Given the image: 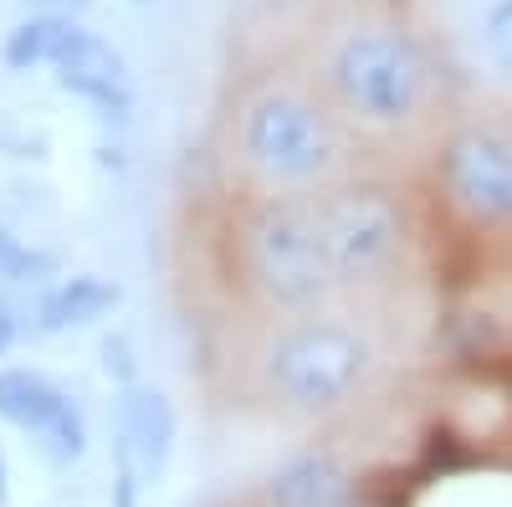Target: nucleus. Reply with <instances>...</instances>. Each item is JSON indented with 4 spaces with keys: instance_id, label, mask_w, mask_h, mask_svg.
Here are the masks:
<instances>
[{
    "instance_id": "f257e3e1",
    "label": "nucleus",
    "mask_w": 512,
    "mask_h": 507,
    "mask_svg": "<svg viewBox=\"0 0 512 507\" xmlns=\"http://www.w3.org/2000/svg\"><path fill=\"white\" fill-rule=\"evenodd\" d=\"M318 88L359 134H405L431 118L441 98V62L415 26L395 16H359L318 47Z\"/></svg>"
},
{
    "instance_id": "f03ea898",
    "label": "nucleus",
    "mask_w": 512,
    "mask_h": 507,
    "mask_svg": "<svg viewBox=\"0 0 512 507\" xmlns=\"http://www.w3.org/2000/svg\"><path fill=\"white\" fill-rule=\"evenodd\" d=\"M231 144L241 175L262 195H318L354 175V129L323 93L287 77L241 98Z\"/></svg>"
},
{
    "instance_id": "7ed1b4c3",
    "label": "nucleus",
    "mask_w": 512,
    "mask_h": 507,
    "mask_svg": "<svg viewBox=\"0 0 512 507\" xmlns=\"http://www.w3.org/2000/svg\"><path fill=\"white\" fill-rule=\"evenodd\" d=\"M374 364H379L374 333L338 308H323L308 318H282L267 333L262 354H256L262 390L287 415H303V420L338 415L349 400H359Z\"/></svg>"
},
{
    "instance_id": "20e7f679",
    "label": "nucleus",
    "mask_w": 512,
    "mask_h": 507,
    "mask_svg": "<svg viewBox=\"0 0 512 507\" xmlns=\"http://www.w3.org/2000/svg\"><path fill=\"white\" fill-rule=\"evenodd\" d=\"M241 272L256 303L282 318L333 308L338 282L323 251L313 195H256L241 221Z\"/></svg>"
},
{
    "instance_id": "39448f33",
    "label": "nucleus",
    "mask_w": 512,
    "mask_h": 507,
    "mask_svg": "<svg viewBox=\"0 0 512 507\" xmlns=\"http://www.w3.org/2000/svg\"><path fill=\"white\" fill-rule=\"evenodd\" d=\"M313 205H318V231H323L338 298L364 292L400 272L405 251L415 241V221H410L405 195L390 180L349 175V180L318 190Z\"/></svg>"
},
{
    "instance_id": "423d86ee",
    "label": "nucleus",
    "mask_w": 512,
    "mask_h": 507,
    "mask_svg": "<svg viewBox=\"0 0 512 507\" xmlns=\"http://www.w3.org/2000/svg\"><path fill=\"white\" fill-rule=\"evenodd\" d=\"M436 195L461 226L512 231V118H461L436 144Z\"/></svg>"
},
{
    "instance_id": "0eeeda50",
    "label": "nucleus",
    "mask_w": 512,
    "mask_h": 507,
    "mask_svg": "<svg viewBox=\"0 0 512 507\" xmlns=\"http://www.w3.org/2000/svg\"><path fill=\"white\" fill-rule=\"evenodd\" d=\"M0 420L26 431L57 467H72L88 451V420L77 400L41 369H0Z\"/></svg>"
},
{
    "instance_id": "6e6552de",
    "label": "nucleus",
    "mask_w": 512,
    "mask_h": 507,
    "mask_svg": "<svg viewBox=\"0 0 512 507\" xmlns=\"http://www.w3.org/2000/svg\"><path fill=\"white\" fill-rule=\"evenodd\" d=\"M169 451H175V405L149 385H123L113 456H123L144 482H154L169 467Z\"/></svg>"
},
{
    "instance_id": "1a4fd4ad",
    "label": "nucleus",
    "mask_w": 512,
    "mask_h": 507,
    "mask_svg": "<svg viewBox=\"0 0 512 507\" xmlns=\"http://www.w3.org/2000/svg\"><path fill=\"white\" fill-rule=\"evenodd\" d=\"M354 497V477L333 451H303L262 482V507H338Z\"/></svg>"
},
{
    "instance_id": "9d476101",
    "label": "nucleus",
    "mask_w": 512,
    "mask_h": 507,
    "mask_svg": "<svg viewBox=\"0 0 512 507\" xmlns=\"http://www.w3.org/2000/svg\"><path fill=\"white\" fill-rule=\"evenodd\" d=\"M57 82H62V88H72L77 98L108 108V113H128V98H134V93H128L123 57L108 47L103 36H93V31H82L72 41V52L57 62Z\"/></svg>"
},
{
    "instance_id": "9b49d317",
    "label": "nucleus",
    "mask_w": 512,
    "mask_h": 507,
    "mask_svg": "<svg viewBox=\"0 0 512 507\" xmlns=\"http://www.w3.org/2000/svg\"><path fill=\"white\" fill-rule=\"evenodd\" d=\"M118 298L123 292L108 277H93V272L62 277L47 298L36 303V328L41 333H67V328H82V323H98L103 313L118 308Z\"/></svg>"
},
{
    "instance_id": "f8f14e48",
    "label": "nucleus",
    "mask_w": 512,
    "mask_h": 507,
    "mask_svg": "<svg viewBox=\"0 0 512 507\" xmlns=\"http://www.w3.org/2000/svg\"><path fill=\"white\" fill-rule=\"evenodd\" d=\"M82 36V26L72 16H31L21 21L11 36H6V67H57L67 52H72V41Z\"/></svg>"
},
{
    "instance_id": "ddd939ff",
    "label": "nucleus",
    "mask_w": 512,
    "mask_h": 507,
    "mask_svg": "<svg viewBox=\"0 0 512 507\" xmlns=\"http://www.w3.org/2000/svg\"><path fill=\"white\" fill-rule=\"evenodd\" d=\"M52 272H57L52 251H36L0 226V282H47Z\"/></svg>"
},
{
    "instance_id": "4468645a",
    "label": "nucleus",
    "mask_w": 512,
    "mask_h": 507,
    "mask_svg": "<svg viewBox=\"0 0 512 507\" xmlns=\"http://www.w3.org/2000/svg\"><path fill=\"white\" fill-rule=\"evenodd\" d=\"M487 47L512 72V0H497V6L487 11Z\"/></svg>"
},
{
    "instance_id": "2eb2a0df",
    "label": "nucleus",
    "mask_w": 512,
    "mask_h": 507,
    "mask_svg": "<svg viewBox=\"0 0 512 507\" xmlns=\"http://www.w3.org/2000/svg\"><path fill=\"white\" fill-rule=\"evenodd\" d=\"M139 492H144V477L123 456H113V507H139Z\"/></svg>"
},
{
    "instance_id": "dca6fc26",
    "label": "nucleus",
    "mask_w": 512,
    "mask_h": 507,
    "mask_svg": "<svg viewBox=\"0 0 512 507\" xmlns=\"http://www.w3.org/2000/svg\"><path fill=\"white\" fill-rule=\"evenodd\" d=\"M103 369L118 379V385H134V359H128L123 338H108V344H103Z\"/></svg>"
},
{
    "instance_id": "f3484780",
    "label": "nucleus",
    "mask_w": 512,
    "mask_h": 507,
    "mask_svg": "<svg viewBox=\"0 0 512 507\" xmlns=\"http://www.w3.org/2000/svg\"><path fill=\"white\" fill-rule=\"evenodd\" d=\"M16 344V318H11V308H6V298H0V354H6Z\"/></svg>"
},
{
    "instance_id": "a211bd4d",
    "label": "nucleus",
    "mask_w": 512,
    "mask_h": 507,
    "mask_svg": "<svg viewBox=\"0 0 512 507\" xmlns=\"http://www.w3.org/2000/svg\"><path fill=\"white\" fill-rule=\"evenodd\" d=\"M41 6H47L41 16H72V11H82V6H88V0H41Z\"/></svg>"
},
{
    "instance_id": "6ab92c4d",
    "label": "nucleus",
    "mask_w": 512,
    "mask_h": 507,
    "mask_svg": "<svg viewBox=\"0 0 512 507\" xmlns=\"http://www.w3.org/2000/svg\"><path fill=\"white\" fill-rule=\"evenodd\" d=\"M11 497V472H6V456H0V502Z\"/></svg>"
},
{
    "instance_id": "aec40b11",
    "label": "nucleus",
    "mask_w": 512,
    "mask_h": 507,
    "mask_svg": "<svg viewBox=\"0 0 512 507\" xmlns=\"http://www.w3.org/2000/svg\"><path fill=\"white\" fill-rule=\"evenodd\" d=\"M338 507H374V502H369V497H359V492H354V497H349V502H338Z\"/></svg>"
}]
</instances>
